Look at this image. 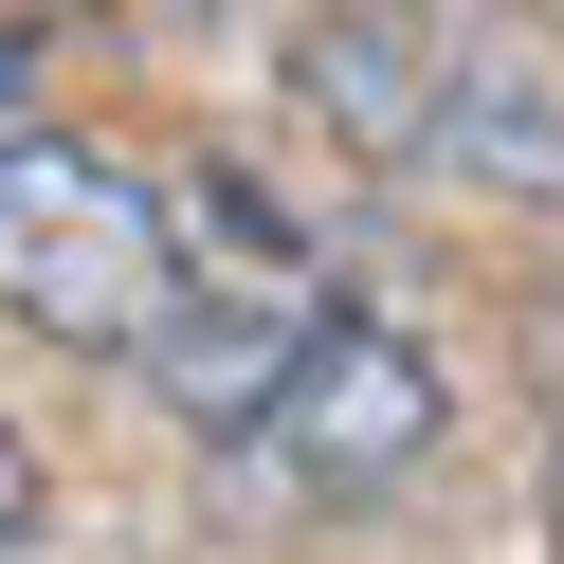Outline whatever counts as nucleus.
Returning a JSON list of instances; mask_svg holds the SVG:
<instances>
[{"label": "nucleus", "instance_id": "f257e3e1", "mask_svg": "<svg viewBox=\"0 0 564 564\" xmlns=\"http://www.w3.org/2000/svg\"><path fill=\"white\" fill-rule=\"evenodd\" d=\"M0 310L55 328V346H128V365H147L164 310H183V200L128 147L19 128V147H0Z\"/></svg>", "mask_w": 564, "mask_h": 564}, {"label": "nucleus", "instance_id": "f03ea898", "mask_svg": "<svg viewBox=\"0 0 564 564\" xmlns=\"http://www.w3.org/2000/svg\"><path fill=\"white\" fill-rule=\"evenodd\" d=\"M437 346L382 328V310H328V346L292 365V401L237 437V474L273 491V510H365V491H401L419 455H437Z\"/></svg>", "mask_w": 564, "mask_h": 564}, {"label": "nucleus", "instance_id": "7ed1b4c3", "mask_svg": "<svg viewBox=\"0 0 564 564\" xmlns=\"http://www.w3.org/2000/svg\"><path fill=\"white\" fill-rule=\"evenodd\" d=\"M292 91L346 164H437V110H455V37L437 19H310L292 37Z\"/></svg>", "mask_w": 564, "mask_h": 564}, {"label": "nucleus", "instance_id": "20e7f679", "mask_svg": "<svg viewBox=\"0 0 564 564\" xmlns=\"http://www.w3.org/2000/svg\"><path fill=\"white\" fill-rule=\"evenodd\" d=\"M437 183H474L491 219H564V74H528V55H455Z\"/></svg>", "mask_w": 564, "mask_h": 564}, {"label": "nucleus", "instance_id": "39448f33", "mask_svg": "<svg viewBox=\"0 0 564 564\" xmlns=\"http://www.w3.org/2000/svg\"><path fill=\"white\" fill-rule=\"evenodd\" d=\"M37 510H55V491H37V437H19V419H0V564L37 546Z\"/></svg>", "mask_w": 564, "mask_h": 564}]
</instances>
